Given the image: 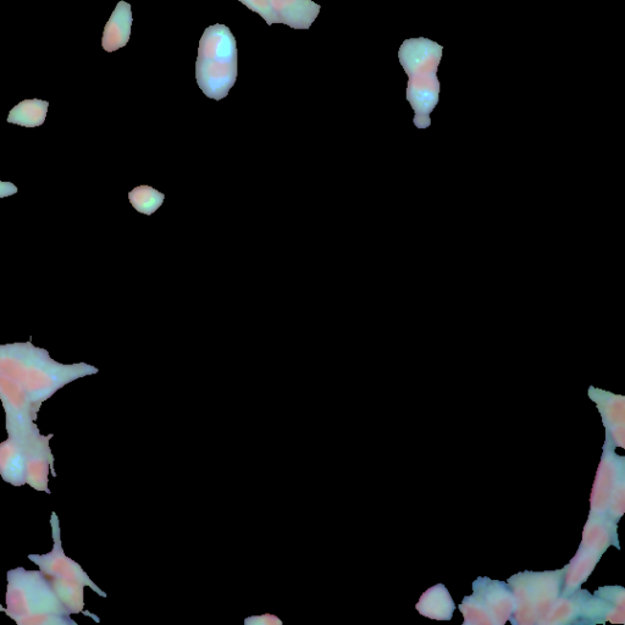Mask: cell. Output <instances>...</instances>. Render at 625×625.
Returning <instances> with one entry per match:
<instances>
[{"label": "cell", "mask_w": 625, "mask_h": 625, "mask_svg": "<svg viewBox=\"0 0 625 625\" xmlns=\"http://www.w3.org/2000/svg\"><path fill=\"white\" fill-rule=\"evenodd\" d=\"M87 363L62 364L29 342L0 345V374L19 384L38 413L44 402L73 381L97 374Z\"/></svg>", "instance_id": "cell-1"}, {"label": "cell", "mask_w": 625, "mask_h": 625, "mask_svg": "<svg viewBox=\"0 0 625 625\" xmlns=\"http://www.w3.org/2000/svg\"><path fill=\"white\" fill-rule=\"evenodd\" d=\"M7 616L19 625H77L41 571L7 573Z\"/></svg>", "instance_id": "cell-2"}, {"label": "cell", "mask_w": 625, "mask_h": 625, "mask_svg": "<svg viewBox=\"0 0 625 625\" xmlns=\"http://www.w3.org/2000/svg\"><path fill=\"white\" fill-rule=\"evenodd\" d=\"M198 85L209 98L223 99L234 86L236 46L225 26L209 27L199 43Z\"/></svg>", "instance_id": "cell-3"}, {"label": "cell", "mask_w": 625, "mask_h": 625, "mask_svg": "<svg viewBox=\"0 0 625 625\" xmlns=\"http://www.w3.org/2000/svg\"><path fill=\"white\" fill-rule=\"evenodd\" d=\"M0 401L5 411V428L8 438L20 442L25 448L42 438L35 420L37 412L29 396L19 384L0 374Z\"/></svg>", "instance_id": "cell-4"}, {"label": "cell", "mask_w": 625, "mask_h": 625, "mask_svg": "<svg viewBox=\"0 0 625 625\" xmlns=\"http://www.w3.org/2000/svg\"><path fill=\"white\" fill-rule=\"evenodd\" d=\"M440 60H424L403 66L409 77L407 101L414 110V125L418 129H428L430 114L439 103L441 84L438 79Z\"/></svg>", "instance_id": "cell-5"}, {"label": "cell", "mask_w": 625, "mask_h": 625, "mask_svg": "<svg viewBox=\"0 0 625 625\" xmlns=\"http://www.w3.org/2000/svg\"><path fill=\"white\" fill-rule=\"evenodd\" d=\"M53 550L46 555H29V560L40 567V571L47 575L52 582L79 583L91 588L101 597H107L99 586L94 584L79 563L65 555L60 536V522L57 513H52Z\"/></svg>", "instance_id": "cell-6"}, {"label": "cell", "mask_w": 625, "mask_h": 625, "mask_svg": "<svg viewBox=\"0 0 625 625\" xmlns=\"http://www.w3.org/2000/svg\"><path fill=\"white\" fill-rule=\"evenodd\" d=\"M53 436V434L43 435L41 439L33 441L31 445L26 447V484L36 491L47 492V494H51V490H49V470H51L54 477L57 475L54 472V457L51 446H49Z\"/></svg>", "instance_id": "cell-7"}, {"label": "cell", "mask_w": 625, "mask_h": 625, "mask_svg": "<svg viewBox=\"0 0 625 625\" xmlns=\"http://www.w3.org/2000/svg\"><path fill=\"white\" fill-rule=\"evenodd\" d=\"M0 477L14 486L26 485L27 451L20 442L8 438L0 444Z\"/></svg>", "instance_id": "cell-8"}, {"label": "cell", "mask_w": 625, "mask_h": 625, "mask_svg": "<svg viewBox=\"0 0 625 625\" xmlns=\"http://www.w3.org/2000/svg\"><path fill=\"white\" fill-rule=\"evenodd\" d=\"M132 24L131 7L125 2L119 3L112 18L105 26L103 48L107 52L118 51L129 42Z\"/></svg>", "instance_id": "cell-9"}, {"label": "cell", "mask_w": 625, "mask_h": 625, "mask_svg": "<svg viewBox=\"0 0 625 625\" xmlns=\"http://www.w3.org/2000/svg\"><path fill=\"white\" fill-rule=\"evenodd\" d=\"M48 107V102L40 99L21 102L9 113L8 123L24 127L41 126L46 120Z\"/></svg>", "instance_id": "cell-10"}, {"label": "cell", "mask_w": 625, "mask_h": 625, "mask_svg": "<svg viewBox=\"0 0 625 625\" xmlns=\"http://www.w3.org/2000/svg\"><path fill=\"white\" fill-rule=\"evenodd\" d=\"M165 195L151 186L135 187L129 193V201L138 213L152 215L163 206Z\"/></svg>", "instance_id": "cell-11"}, {"label": "cell", "mask_w": 625, "mask_h": 625, "mask_svg": "<svg viewBox=\"0 0 625 625\" xmlns=\"http://www.w3.org/2000/svg\"><path fill=\"white\" fill-rule=\"evenodd\" d=\"M271 9L279 14V21L290 24V21H304L308 18L307 5L311 0H269Z\"/></svg>", "instance_id": "cell-12"}, {"label": "cell", "mask_w": 625, "mask_h": 625, "mask_svg": "<svg viewBox=\"0 0 625 625\" xmlns=\"http://www.w3.org/2000/svg\"><path fill=\"white\" fill-rule=\"evenodd\" d=\"M241 2L245 3L253 11H256V13L261 14L268 24L278 22L273 9L270 7L269 0H241Z\"/></svg>", "instance_id": "cell-13"}, {"label": "cell", "mask_w": 625, "mask_h": 625, "mask_svg": "<svg viewBox=\"0 0 625 625\" xmlns=\"http://www.w3.org/2000/svg\"><path fill=\"white\" fill-rule=\"evenodd\" d=\"M246 625H282L281 619L274 615H262L248 617L245 619Z\"/></svg>", "instance_id": "cell-14"}, {"label": "cell", "mask_w": 625, "mask_h": 625, "mask_svg": "<svg viewBox=\"0 0 625 625\" xmlns=\"http://www.w3.org/2000/svg\"><path fill=\"white\" fill-rule=\"evenodd\" d=\"M18 193V187L11 182L0 181V198H7Z\"/></svg>", "instance_id": "cell-15"}, {"label": "cell", "mask_w": 625, "mask_h": 625, "mask_svg": "<svg viewBox=\"0 0 625 625\" xmlns=\"http://www.w3.org/2000/svg\"><path fill=\"white\" fill-rule=\"evenodd\" d=\"M0 612H5V608L0 604Z\"/></svg>", "instance_id": "cell-16"}]
</instances>
